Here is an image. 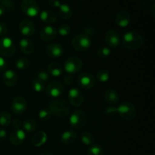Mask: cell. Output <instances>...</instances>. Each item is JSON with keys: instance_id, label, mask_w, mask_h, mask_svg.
<instances>
[{"instance_id": "44dd1931", "label": "cell", "mask_w": 155, "mask_h": 155, "mask_svg": "<svg viewBox=\"0 0 155 155\" xmlns=\"http://www.w3.org/2000/svg\"><path fill=\"white\" fill-rule=\"evenodd\" d=\"M39 17H40V19L42 20V22L48 24V25L54 24L56 21V19H57V16H56L55 13L50 10H44L41 12Z\"/></svg>"}, {"instance_id": "d6986e66", "label": "cell", "mask_w": 155, "mask_h": 155, "mask_svg": "<svg viewBox=\"0 0 155 155\" xmlns=\"http://www.w3.org/2000/svg\"><path fill=\"white\" fill-rule=\"evenodd\" d=\"M19 47L21 52L24 54H27V55L33 54L35 49L33 42L27 38H23L20 40Z\"/></svg>"}, {"instance_id": "2e32d148", "label": "cell", "mask_w": 155, "mask_h": 155, "mask_svg": "<svg viewBox=\"0 0 155 155\" xmlns=\"http://www.w3.org/2000/svg\"><path fill=\"white\" fill-rule=\"evenodd\" d=\"M45 52L47 55L49 56L50 58H56L62 56L64 54V48L61 44L57 43V42H52L49 44L45 48Z\"/></svg>"}, {"instance_id": "52a82bcc", "label": "cell", "mask_w": 155, "mask_h": 155, "mask_svg": "<svg viewBox=\"0 0 155 155\" xmlns=\"http://www.w3.org/2000/svg\"><path fill=\"white\" fill-rule=\"evenodd\" d=\"M21 8L23 13L28 17H36L39 13V6L35 0H22Z\"/></svg>"}, {"instance_id": "4316f807", "label": "cell", "mask_w": 155, "mask_h": 155, "mask_svg": "<svg viewBox=\"0 0 155 155\" xmlns=\"http://www.w3.org/2000/svg\"><path fill=\"white\" fill-rule=\"evenodd\" d=\"M23 129L27 133L33 132L37 127V124L36 121L33 119H27L22 123Z\"/></svg>"}, {"instance_id": "836d02e7", "label": "cell", "mask_w": 155, "mask_h": 155, "mask_svg": "<svg viewBox=\"0 0 155 155\" xmlns=\"http://www.w3.org/2000/svg\"><path fill=\"white\" fill-rule=\"evenodd\" d=\"M111 54V51L110 48L107 46H102L100 47L97 51V55L100 58H107V57L110 55Z\"/></svg>"}, {"instance_id": "ac0fdd59", "label": "cell", "mask_w": 155, "mask_h": 155, "mask_svg": "<svg viewBox=\"0 0 155 155\" xmlns=\"http://www.w3.org/2000/svg\"><path fill=\"white\" fill-rule=\"evenodd\" d=\"M2 81L8 87H12L18 83V75L12 70H8L2 75Z\"/></svg>"}, {"instance_id": "cb8c5ba5", "label": "cell", "mask_w": 155, "mask_h": 155, "mask_svg": "<svg viewBox=\"0 0 155 155\" xmlns=\"http://www.w3.org/2000/svg\"><path fill=\"white\" fill-rule=\"evenodd\" d=\"M47 141V135L45 132L39 131L35 133L32 139V143L33 146L40 147L42 146Z\"/></svg>"}, {"instance_id": "7c38bea8", "label": "cell", "mask_w": 155, "mask_h": 155, "mask_svg": "<svg viewBox=\"0 0 155 155\" xmlns=\"http://www.w3.org/2000/svg\"><path fill=\"white\" fill-rule=\"evenodd\" d=\"M64 91V86L61 83L54 81L50 83L45 88V92L47 95L52 98H58L63 94Z\"/></svg>"}, {"instance_id": "f6af8a7d", "label": "cell", "mask_w": 155, "mask_h": 155, "mask_svg": "<svg viewBox=\"0 0 155 155\" xmlns=\"http://www.w3.org/2000/svg\"><path fill=\"white\" fill-rule=\"evenodd\" d=\"M7 138V132L4 129L0 130V142H2Z\"/></svg>"}, {"instance_id": "c3c4849f", "label": "cell", "mask_w": 155, "mask_h": 155, "mask_svg": "<svg viewBox=\"0 0 155 155\" xmlns=\"http://www.w3.org/2000/svg\"><path fill=\"white\" fill-rule=\"evenodd\" d=\"M0 2H1V0H0Z\"/></svg>"}, {"instance_id": "e0dca14e", "label": "cell", "mask_w": 155, "mask_h": 155, "mask_svg": "<svg viewBox=\"0 0 155 155\" xmlns=\"http://www.w3.org/2000/svg\"><path fill=\"white\" fill-rule=\"evenodd\" d=\"M26 134L24 130L18 129V130H13L11 133L10 136H9V141L13 145L18 146L24 142Z\"/></svg>"}, {"instance_id": "d4e9b609", "label": "cell", "mask_w": 155, "mask_h": 155, "mask_svg": "<svg viewBox=\"0 0 155 155\" xmlns=\"http://www.w3.org/2000/svg\"><path fill=\"white\" fill-rule=\"evenodd\" d=\"M59 16L61 19L68 21L71 19L73 15V11L71 6L68 4H61L58 8Z\"/></svg>"}, {"instance_id": "d6a6232c", "label": "cell", "mask_w": 155, "mask_h": 155, "mask_svg": "<svg viewBox=\"0 0 155 155\" xmlns=\"http://www.w3.org/2000/svg\"><path fill=\"white\" fill-rule=\"evenodd\" d=\"M31 86L33 90L37 92H40L45 89V83L40 81L38 79H35L32 81Z\"/></svg>"}, {"instance_id": "ee69618b", "label": "cell", "mask_w": 155, "mask_h": 155, "mask_svg": "<svg viewBox=\"0 0 155 155\" xmlns=\"http://www.w3.org/2000/svg\"><path fill=\"white\" fill-rule=\"evenodd\" d=\"M73 81H74V79H73L72 76L71 75H66L64 78V83L66 85H71L73 83Z\"/></svg>"}, {"instance_id": "8d00e7d4", "label": "cell", "mask_w": 155, "mask_h": 155, "mask_svg": "<svg viewBox=\"0 0 155 155\" xmlns=\"http://www.w3.org/2000/svg\"><path fill=\"white\" fill-rule=\"evenodd\" d=\"M49 74L48 72H46L45 71H39L37 72V74H36V79L39 80L40 81L43 82V83L48 81L49 80Z\"/></svg>"}, {"instance_id": "8fae6325", "label": "cell", "mask_w": 155, "mask_h": 155, "mask_svg": "<svg viewBox=\"0 0 155 155\" xmlns=\"http://www.w3.org/2000/svg\"><path fill=\"white\" fill-rule=\"evenodd\" d=\"M27 107V102L22 96H17L12 100L11 103V109L13 113L16 114H22L25 112Z\"/></svg>"}, {"instance_id": "9c48e42d", "label": "cell", "mask_w": 155, "mask_h": 155, "mask_svg": "<svg viewBox=\"0 0 155 155\" xmlns=\"http://www.w3.org/2000/svg\"><path fill=\"white\" fill-rule=\"evenodd\" d=\"M77 84L83 89H90L95 85V78L89 73H83L77 78Z\"/></svg>"}, {"instance_id": "5b68a950", "label": "cell", "mask_w": 155, "mask_h": 155, "mask_svg": "<svg viewBox=\"0 0 155 155\" xmlns=\"http://www.w3.org/2000/svg\"><path fill=\"white\" fill-rule=\"evenodd\" d=\"M16 51V46L11 38H0V54L4 57H12Z\"/></svg>"}, {"instance_id": "f1b7e54d", "label": "cell", "mask_w": 155, "mask_h": 155, "mask_svg": "<svg viewBox=\"0 0 155 155\" xmlns=\"http://www.w3.org/2000/svg\"><path fill=\"white\" fill-rule=\"evenodd\" d=\"M87 155H104V150L101 145L93 144L88 148Z\"/></svg>"}, {"instance_id": "ba28073f", "label": "cell", "mask_w": 155, "mask_h": 155, "mask_svg": "<svg viewBox=\"0 0 155 155\" xmlns=\"http://www.w3.org/2000/svg\"><path fill=\"white\" fill-rule=\"evenodd\" d=\"M83 66V62L78 57L68 58L64 62V71L68 74H74L79 72Z\"/></svg>"}, {"instance_id": "681fc988", "label": "cell", "mask_w": 155, "mask_h": 155, "mask_svg": "<svg viewBox=\"0 0 155 155\" xmlns=\"http://www.w3.org/2000/svg\"><path fill=\"white\" fill-rule=\"evenodd\" d=\"M153 155H154V154H153Z\"/></svg>"}, {"instance_id": "b9f144b4", "label": "cell", "mask_w": 155, "mask_h": 155, "mask_svg": "<svg viewBox=\"0 0 155 155\" xmlns=\"http://www.w3.org/2000/svg\"><path fill=\"white\" fill-rule=\"evenodd\" d=\"M21 124H22V123H21V121L19 119H15L12 123V127L14 128V130H18V129H20Z\"/></svg>"}, {"instance_id": "9a60e30c", "label": "cell", "mask_w": 155, "mask_h": 155, "mask_svg": "<svg viewBox=\"0 0 155 155\" xmlns=\"http://www.w3.org/2000/svg\"><path fill=\"white\" fill-rule=\"evenodd\" d=\"M57 30L51 25H47L42 27L39 33L41 39L44 42H50L57 36Z\"/></svg>"}, {"instance_id": "ab89813d", "label": "cell", "mask_w": 155, "mask_h": 155, "mask_svg": "<svg viewBox=\"0 0 155 155\" xmlns=\"http://www.w3.org/2000/svg\"><path fill=\"white\" fill-rule=\"evenodd\" d=\"M8 32V27L5 23L0 22V37H4Z\"/></svg>"}, {"instance_id": "4dcf8cb0", "label": "cell", "mask_w": 155, "mask_h": 155, "mask_svg": "<svg viewBox=\"0 0 155 155\" xmlns=\"http://www.w3.org/2000/svg\"><path fill=\"white\" fill-rule=\"evenodd\" d=\"M16 68L19 70H26L30 67V62L26 58H20L15 62Z\"/></svg>"}, {"instance_id": "74e56055", "label": "cell", "mask_w": 155, "mask_h": 155, "mask_svg": "<svg viewBox=\"0 0 155 155\" xmlns=\"http://www.w3.org/2000/svg\"><path fill=\"white\" fill-rule=\"evenodd\" d=\"M1 5L3 6L5 10L12 12L14 9L13 0H1Z\"/></svg>"}, {"instance_id": "30bf717a", "label": "cell", "mask_w": 155, "mask_h": 155, "mask_svg": "<svg viewBox=\"0 0 155 155\" xmlns=\"http://www.w3.org/2000/svg\"><path fill=\"white\" fill-rule=\"evenodd\" d=\"M68 100L74 107H80L84 101V95L80 89L73 88L68 92Z\"/></svg>"}, {"instance_id": "bcb514c9", "label": "cell", "mask_w": 155, "mask_h": 155, "mask_svg": "<svg viewBox=\"0 0 155 155\" xmlns=\"http://www.w3.org/2000/svg\"><path fill=\"white\" fill-rule=\"evenodd\" d=\"M5 12V8H3V6L0 4V17L2 16V15H4Z\"/></svg>"}, {"instance_id": "f546056e", "label": "cell", "mask_w": 155, "mask_h": 155, "mask_svg": "<svg viewBox=\"0 0 155 155\" xmlns=\"http://www.w3.org/2000/svg\"><path fill=\"white\" fill-rule=\"evenodd\" d=\"M94 141H95V138H94L93 135L89 132H84L82 134L81 136V142L84 144L86 146H90V145H93Z\"/></svg>"}, {"instance_id": "3957f363", "label": "cell", "mask_w": 155, "mask_h": 155, "mask_svg": "<svg viewBox=\"0 0 155 155\" xmlns=\"http://www.w3.org/2000/svg\"><path fill=\"white\" fill-rule=\"evenodd\" d=\"M136 109L134 104L130 101H124L119 104L117 107V114H119L121 118L126 120H130L136 117Z\"/></svg>"}, {"instance_id": "7bdbcfd3", "label": "cell", "mask_w": 155, "mask_h": 155, "mask_svg": "<svg viewBox=\"0 0 155 155\" xmlns=\"http://www.w3.org/2000/svg\"><path fill=\"white\" fill-rule=\"evenodd\" d=\"M48 4L53 8H59L61 5L60 0H48Z\"/></svg>"}, {"instance_id": "f35d334b", "label": "cell", "mask_w": 155, "mask_h": 155, "mask_svg": "<svg viewBox=\"0 0 155 155\" xmlns=\"http://www.w3.org/2000/svg\"><path fill=\"white\" fill-rule=\"evenodd\" d=\"M104 112V114L108 117L114 116V115L117 114V107L113 105L107 106V107H105Z\"/></svg>"}, {"instance_id": "ffe728a7", "label": "cell", "mask_w": 155, "mask_h": 155, "mask_svg": "<svg viewBox=\"0 0 155 155\" xmlns=\"http://www.w3.org/2000/svg\"><path fill=\"white\" fill-rule=\"evenodd\" d=\"M131 15L127 11H120L116 16V24L120 27H126L130 24Z\"/></svg>"}, {"instance_id": "6da1fadb", "label": "cell", "mask_w": 155, "mask_h": 155, "mask_svg": "<svg viewBox=\"0 0 155 155\" xmlns=\"http://www.w3.org/2000/svg\"><path fill=\"white\" fill-rule=\"evenodd\" d=\"M121 42L124 47L127 49L136 50L143 45V38L137 32H127L123 36Z\"/></svg>"}, {"instance_id": "7a4b0ae2", "label": "cell", "mask_w": 155, "mask_h": 155, "mask_svg": "<svg viewBox=\"0 0 155 155\" xmlns=\"http://www.w3.org/2000/svg\"><path fill=\"white\" fill-rule=\"evenodd\" d=\"M48 109L51 114L58 117H64L70 113L71 107L69 103L63 99H56L51 101L48 105Z\"/></svg>"}, {"instance_id": "4fadbf2b", "label": "cell", "mask_w": 155, "mask_h": 155, "mask_svg": "<svg viewBox=\"0 0 155 155\" xmlns=\"http://www.w3.org/2000/svg\"><path fill=\"white\" fill-rule=\"evenodd\" d=\"M104 40L110 48H117L120 43V34L115 30H110L106 32L104 36Z\"/></svg>"}, {"instance_id": "e575fe53", "label": "cell", "mask_w": 155, "mask_h": 155, "mask_svg": "<svg viewBox=\"0 0 155 155\" xmlns=\"http://www.w3.org/2000/svg\"><path fill=\"white\" fill-rule=\"evenodd\" d=\"M71 27L66 24H63L59 26L57 30V33H58L59 35L61 36H68L71 33Z\"/></svg>"}, {"instance_id": "603a6c76", "label": "cell", "mask_w": 155, "mask_h": 155, "mask_svg": "<svg viewBox=\"0 0 155 155\" xmlns=\"http://www.w3.org/2000/svg\"><path fill=\"white\" fill-rule=\"evenodd\" d=\"M77 133L75 131L73 130H67V131L64 132L62 133L61 136V142L63 145H68L72 144L74 142V141L77 139Z\"/></svg>"}, {"instance_id": "1f68e13d", "label": "cell", "mask_w": 155, "mask_h": 155, "mask_svg": "<svg viewBox=\"0 0 155 155\" xmlns=\"http://www.w3.org/2000/svg\"><path fill=\"white\" fill-rule=\"evenodd\" d=\"M96 78L99 82L105 83V82L108 81L109 79H110V74L107 70H100L97 73Z\"/></svg>"}, {"instance_id": "484cf974", "label": "cell", "mask_w": 155, "mask_h": 155, "mask_svg": "<svg viewBox=\"0 0 155 155\" xmlns=\"http://www.w3.org/2000/svg\"><path fill=\"white\" fill-rule=\"evenodd\" d=\"M48 73L53 77H59L63 73V68L57 62H52L48 66Z\"/></svg>"}, {"instance_id": "60d3db41", "label": "cell", "mask_w": 155, "mask_h": 155, "mask_svg": "<svg viewBox=\"0 0 155 155\" xmlns=\"http://www.w3.org/2000/svg\"><path fill=\"white\" fill-rule=\"evenodd\" d=\"M8 66V63L4 59V58L1 57L0 56V73L4 71L6 69Z\"/></svg>"}, {"instance_id": "8992f818", "label": "cell", "mask_w": 155, "mask_h": 155, "mask_svg": "<svg viewBox=\"0 0 155 155\" xmlns=\"http://www.w3.org/2000/svg\"><path fill=\"white\" fill-rule=\"evenodd\" d=\"M86 113L83 110H77L70 117V125L74 130H81L86 122Z\"/></svg>"}, {"instance_id": "7402d4cb", "label": "cell", "mask_w": 155, "mask_h": 155, "mask_svg": "<svg viewBox=\"0 0 155 155\" xmlns=\"http://www.w3.org/2000/svg\"><path fill=\"white\" fill-rule=\"evenodd\" d=\"M104 97L105 101L110 104H116L119 102V94L114 89H109L106 90L104 92Z\"/></svg>"}, {"instance_id": "5bb4252c", "label": "cell", "mask_w": 155, "mask_h": 155, "mask_svg": "<svg viewBox=\"0 0 155 155\" xmlns=\"http://www.w3.org/2000/svg\"><path fill=\"white\" fill-rule=\"evenodd\" d=\"M35 25L32 21L29 19H24L21 21L19 24V30L24 36H31L35 33Z\"/></svg>"}, {"instance_id": "83f0119b", "label": "cell", "mask_w": 155, "mask_h": 155, "mask_svg": "<svg viewBox=\"0 0 155 155\" xmlns=\"http://www.w3.org/2000/svg\"><path fill=\"white\" fill-rule=\"evenodd\" d=\"M12 123V116L7 111H3L0 114V126L7 127Z\"/></svg>"}, {"instance_id": "7dc6e473", "label": "cell", "mask_w": 155, "mask_h": 155, "mask_svg": "<svg viewBox=\"0 0 155 155\" xmlns=\"http://www.w3.org/2000/svg\"><path fill=\"white\" fill-rule=\"evenodd\" d=\"M39 155H53V154H51V153H48V152H43V153H41V154H39Z\"/></svg>"}, {"instance_id": "d590c367", "label": "cell", "mask_w": 155, "mask_h": 155, "mask_svg": "<svg viewBox=\"0 0 155 155\" xmlns=\"http://www.w3.org/2000/svg\"><path fill=\"white\" fill-rule=\"evenodd\" d=\"M51 113L48 108H43L40 110L38 114V117L42 121H47L50 119Z\"/></svg>"}, {"instance_id": "277c9868", "label": "cell", "mask_w": 155, "mask_h": 155, "mask_svg": "<svg viewBox=\"0 0 155 155\" xmlns=\"http://www.w3.org/2000/svg\"><path fill=\"white\" fill-rule=\"evenodd\" d=\"M91 39L89 36L85 33H80L73 38L71 45L73 48L78 51H85L91 46Z\"/></svg>"}]
</instances>
